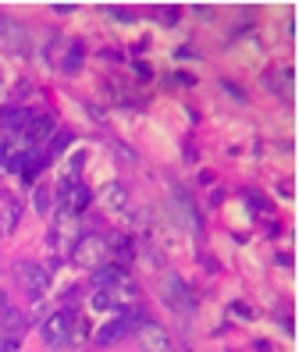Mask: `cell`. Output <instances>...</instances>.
I'll use <instances>...</instances> for the list:
<instances>
[{
    "mask_svg": "<svg viewBox=\"0 0 299 352\" xmlns=\"http://www.w3.org/2000/svg\"><path fill=\"white\" fill-rule=\"evenodd\" d=\"M231 314H235V317H253V309L243 306V302H235V306H231Z\"/></svg>",
    "mask_w": 299,
    "mask_h": 352,
    "instance_id": "d6986e66",
    "label": "cell"
},
{
    "mask_svg": "<svg viewBox=\"0 0 299 352\" xmlns=\"http://www.w3.org/2000/svg\"><path fill=\"white\" fill-rule=\"evenodd\" d=\"M54 11L57 14H68V11H75V4H54Z\"/></svg>",
    "mask_w": 299,
    "mask_h": 352,
    "instance_id": "ffe728a7",
    "label": "cell"
},
{
    "mask_svg": "<svg viewBox=\"0 0 299 352\" xmlns=\"http://www.w3.org/2000/svg\"><path fill=\"white\" fill-rule=\"evenodd\" d=\"M72 324H75V314L72 309H54L50 317H43L39 331H43V342L61 349V345H68L72 342Z\"/></svg>",
    "mask_w": 299,
    "mask_h": 352,
    "instance_id": "7a4b0ae2",
    "label": "cell"
},
{
    "mask_svg": "<svg viewBox=\"0 0 299 352\" xmlns=\"http://www.w3.org/2000/svg\"><path fill=\"white\" fill-rule=\"evenodd\" d=\"M136 320H139V309H121L111 324H103V327L96 331V342H100V345H118L128 331L136 327Z\"/></svg>",
    "mask_w": 299,
    "mask_h": 352,
    "instance_id": "8992f818",
    "label": "cell"
},
{
    "mask_svg": "<svg viewBox=\"0 0 299 352\" xmlns=\"http://www.w3.org/2000/svg\"><path fill=\"white\" fill-rule=\"evenodd\" d=\"M267 89H274L278 96H289L292 93V68H278L267 75Z\"/></svg>",
    "mask_w": 299,
    "mask_h": 352,
    "instance_id": "4fadbf2b",
    "label": "cell"
},
{
    "mask_svg": "<svg viewBox=\"0 0 299 352\" xmlns=\"http://www.w3.org/2000/svg\"><path fill=\"white\" fill-rule=\"evenodd\" d=\"M64 146H72V135H68V132L54 135V142H50V153H47V157H57V153H61Z\"/></svg>",
    "mask_w": 299,
    "mask_h": 352,
    "instance_id": "e0dca14e",
    "label": "cell"
},
{
    "mask_svg": "<svg viewBox=\"0 0 299 352\" xmlns=\"http://www.w3.org/2000/svg\"><path fill=\"white\" fill-rule=\"evenodd\" d=\"M100 203L107 206V210H125V203H128L125 185L121 182H107L103 189H100Z\"/></svg>",
    "mask_w": 299,
    "mask_h": 352,
    "instance_id": "30bf717a",
    "label": "cell"
},
{
    "mask_svg": "<svg viewBox=\"0 0 299 352\" xmlns=\"http://www.w3.org/2000/svg\"><path fill=\"white\" fill-rule=\"evenodd\" d=\"M36 214H50V192H47V185H39L36 189Z\"/></svg>",
    "mask_w": 299,
    "mask_h": 352,
    "instance_id": "2e32d148",
    "label": "cell"
},
{
    "mask_svg": "<svg viewBox=\"0 0 299 352\" xmlns=\"http://www.w3.org/2000/svg\"><path fill=\"white\" fill-rule=\"evenodd\" d=\"M139 345L143 352H171V338H167V331L154 320H143L139 324Z\"/></svg>",
    "mask_w": 299,
    "mask_h": 352,
    "instance_id": "ba28073f",
    "label": "cell"
},
{
    "mask_svg": "<svg viewBox=\"0 0 299 352\" xmlns=\"http://www.w3.org/2000/svg\"><path fill=\"white\" fill-rule=\"evenodd\" d=\"M21 132H25V146H29V150H36V146H39V142L47 139V135H54V118H50V114L29 118V125L21 129Z\"/></svg>",
    "mask_w": 299,
    "mask_h": 352,
    "instance_id": "9c48e42d",
    "label": "cell"
},
{
    "mask_svg": "<svg viewBox=\"0 0 299 352\" xmlns=\"http://www.w3.org/2000/svg\"><path fill=\"white\" fill-rule=\"evenodd\" d=\"M25 327H29V324H25V314L8 306L4 314H0V352H18Z\"/></svg>",
    "mask_w": 299,
    "mask_h": 352,
    "instance_id": "3957f363",
    "label": "cell"
},
{
    "mask_svg": "<svg viewBox=\"0 0 299 352\" xmlns=\"http://www.w3.org/2000/svg\"><path fill=\"white\" fill-rule=\"evenodd\" d=\"M107 253H111V242L103 235H79L72 245V263L85 267V271H96V267H103Z\"/></svg>",
    "mask_w": 299,
    "mask_h": 352,
    "instance_id": "6da1fadb",
    "label": "cell"
},
{
    "mask_svg": "<svg viewBox=\"0 0 299 352\" xmlns=\"http://www.w3.org/2000/svg\"><path fill=\"white\" fill-rule=\"evenodd\" d=\"M93 309H114V306H111V296H107L103 288H96V296H93Z\"/></svg>",
    "mask_w": 299,
    "mask_h": 352,
    "instance_id": "ac0fdd59",
    "label": "cell"
},
{
    "mask_svg": "<svg viewBox=\"0 0 299 352\" xmlns=\"http://www.w3.org/2000/svg\"><path fill=\"white\" fill-rule=\"evenodd\" d=\"M29 125V114L21 111V107H4L0 111V129H8V132H21Z\"/></svg>",
    "mask_w": 299,
    "mask_h": 352,
    "instance_id": "7c38bea8",
    "label": "cell"
},
{
    "mask_svg": "<svg viewBox=\"0 0 299 352\" xmlns=\"http://www.w3.org/2000/svg\"><path fill=\"white\" fill-rule=\"evenodd\" d=\"M161 299L175 309V314H192V296H189V285L175 274H167L161 285Z\"/></svg>",
    "mask_w": 299,
    "mask_h": 352,
    "instance_id": "52a82bcc",
    "label": "cell"
},
{
    "mask_svg": "<svg viewBox=\"0 0 299 352\" xmlns=\"http://www.w3.org/2000/svg\"><path fill=\"white\" fill-rule=\"evenodd\" d=\"M4 309H8V302H4V292H0V314H4Z\"/></svg>",
    "mask_w": 299,
    "mask_h": 352,
    "instance_id": "44dd1931",
    "label": "cell"
},
{
    "mask_svg": "<svg viewBox=\"0 0 299 352\" xmlns=\"http://www.w3.org/2000/svg\"><path fill=\"white\" fill-rule=\"evenodd\" d=\"M18 281L39 302L43 296H47V288H50V271H47V267H39V263H18Z\"/></svg>",
    "mask_w": 299,
    "mask_h": 352,
    "instance_id": "5b68a950",
    "label": "cell"
},
{
    "mask_svg": "<svg viewBox=\"0 0 299 352\" xmlns=\"http://www.w3.org/2000/svg\"><path fill=\"white\" fill-rule=\"evenodd\" d=\"M18 221H21V203H18V199H8L4 210H0V235H4V239L14 235Z\"/></svg>",
    "mask_w": 299,
    "mask_h": 352,
    "instance_id": "8fae6325",
    "label": "cell"
},
{
    "mask_svg": "<svg viewBox=\"0 0 299 352\" xmlns=\"http://www.w3.org/2000/svg\"><path fill=\"white\" fill-rule=\"evenodd\" d=\"M0 32L8 36V43H11V47L25 50V29H21L18 22H11V18H4V14H0Z\"/></svg>",
    "mask_w": 299,
    "mask_h": 352,
    "instance_id": "5bb4252c",
    "label": "cell"
},
{
    "mask_svg": "<svg viewBox=\"0 0 299 352\" xmlns=\"http://www.w3.org/2000/svg\"><path fill=\"white\" fill-rule=\"evenodd\" d=\"M90 189L79 182V178H68L61 185V192H57V203H61V214H72V217H79L85 206H90Z\"/></svg>",
    "mask_w": 299,
    "mask_h": 352,
    "instance_id": "277c9868",
    "label": "cell"
},
{
    "mask_svg": "<svg viewBox=\"0 0 299 352\" xmlns=\"http://www.w3.org/2000/svg\"><path fill=\"white\" fill-rule=\"evenodd\" d=\"M79 65H82V43H72L68 57H64V72H79Z\"/></svg>",
    "mask_w": 299,
    "mask_h": 352,
    "instance_id": "9a60e30c",
    "label": "cell"
}]
</instances>
